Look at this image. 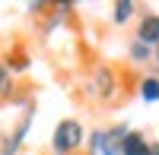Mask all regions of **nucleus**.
Here are the masks:
<instances>
[{
    "label": "nucleus",
    "mask_w": 159,
    "mask_h": 155,
    "mask_svg": "<svg viewBox=\"0 0 159 155\" xmlns=\"http://www.w3.org/2000/svg\"><path fill=\"white\" fill-rule=\"evenodd\" d=\"M80 146H83V124L67 117V120H61L54 127V136H51V149H54L57 155H70L76 152Z\"/></svg>",
    "instance_id": "nucleus-1"
},
{
    "label": "nucleus",
    "mask_w": 159,
    "mask_h": 155,
    "mask_svg": "<svg viewBox=\"0 0 159 155\" xmlns=\"http://www.w3.org/2000/svg\"><path fill=\"white\" fill-rule=\"evenodd\" d=\"M92 95L96 98H111L115 95V73L108 67L96 70V76H92Z\"/></svg>",
    "instance_id": "nucleus-2"
},
{
    "label": "nucleus",
    "mask_w": 159,
    "mask_h": 155,
    "mask_svg": "<svg viewBox=\"0 0 159 155\" xmlns=\"http://www.w3.org/2000/svg\"><path fill=\"white\" fill-rule=\"evenodd\" d=\"M137 41H143V44H159V16H143L140 19V25H137Z\"/></svg>",
    "instance_id": "nucleus-3"
},
{
    "label": "nucleus",
    "mask_w": 159,
    "mask_h": 155,
    "mask_svg": "<svg viewBox=\"0 0 159 155\" xmlns=\"http://www.w3.org/2000/svg\"><path fill=\"white\" fill-rule=\"evenodd\" d=\"M147 136L137 133V130H127V136L121 139V146H118V155H143L147 152Z\"/></svg>",
    "instance_id": "nucleus-4"
},
{
    "label": "nucleus",
    "mask_w": 159,
    "mask_h": 155,
    "mask_svg": "<svg viewBox=\"0 0 159 155\" xmlns=\"http://www.w3.org/2000/svg\"><path fill=\"white\" fill-rule=\"evenodd\" d=\"M134 10H137V6L130 3V0H118V3H115V16H111L115 25H127V19L134 16Z\"/></svg>",
    "instance_id": "nucleus-5"
},
{
    "label": "nucleus",
    "mask_w": 159,
    "mask_h": 155,
    "mask_svg": "<svg viewBox=\"0 0 159 155\" xmlns=\"http://www.w3.org/2000/svg\"><path fill=\"white\" fill-rule=\"evenodd\" d=\"M140 98L143 101H159V79L156 76H147L140 82Z\"/></svg>",
    "instance_id": "nucleus-6"
},
{
    "label": "nucleus",
    "mask_w": 159,
    "mask_h": 155,
    "mask_svg": "<svg viewBox=\"0 0 159 155\" xmlns=\"http://www.w3.org/2000/svg\"><path fill=\"white\" fill-rule=\"evenodd\" d=\"M130 57H134V60H147L150 57V48L143 41H134V44H130Z\"/></svg>",
    "instance_id": "nucleus-7"
},
{
    "label": "nucleus",
    "mask_w": 159,
    "mask_h": 155,
    "mask_svg": "<svg viewBox=\"0 0 159 155\" xmlns=\"http://www.w3.org/2000/svg\"><path fill=\"white\" fill-rule=\"evenodd\" d=\"M7 92H10V70L0 67V95H7Z\"/></svg>",
    "instance_id": "nucleus-8"
},
{
    "label": "nucleus",
    "mask_w": 159,
    "mask_h": 155,
    "mask_svg": "<svg viewBox=\"0 0 159 155\" xmlns=\"http://www.w3.org/2000/svg\"><path fill=\"white\" fill-rule=\"evenodd\" d=\"M143 155H159V143H153V146H147V152Z\"/></svg>",
    "instance_id": "nucleus-9"
},
{
    "label": "nucleus",
    "mask_w": 159,
    "mask_h": 155,
    "mask_svg": "<svg viewBox=\"0 0 159 155\" xmlns=\"http://www.w3.org/2000/svg\"><path fill=\"white\" fill-rule=\"evenodd\" d=\"M156 60H159V48H156Z\"/></svg>",
    "instance_id": "nucleus-10"
}]
</instances>
